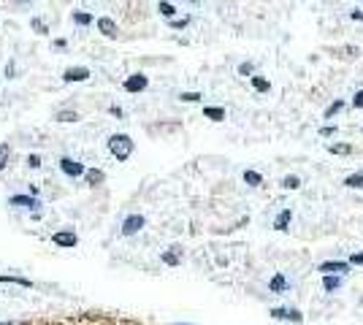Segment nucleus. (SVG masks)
<instances>
[{
	"label": "nucleus",
	"instance_id": "obj_20",
	"mask_svg": "<svg viewBox=\"0 0 363 325\" xmlns=\"http://www.w3.org/2000/svg\"><path fill=\"white\" fill-rule=\"evenodd\" d=\"M73 22H76V25H90L92 16H90V14H84V11H79V14H73Z\"/></svg>",
	"mask_w": 363,
	"mask_h": 325
},
{
	"label": "nucleus",
	"instance_id": "obj_32",
	"mask_svg": "<svg viewBox=\"0 0 363 325\" xmlns=\"http://www.w3.org/2000/svg\"><path fill=\"white\" fill-rule=\"evenodd\" d=\"M353 103H355V106H358V108L363 106V90L358 92V95H355V101H353Z\"/></svg>",
	"mask_w": 363,
	"mask_h": 325
},
{
	"label": "nucleus",
	"instance_id": "obj_18",
	"mask_svg": "<svg viewBox=\"0 0 363 325\" xmlns=\"http://www.w3.org/2000/svg\"><path fill=\"white\" fill-rule=\"evenodd\" d=\"M252 87H255L258 92H268V81L260 79V76H252Z\"/></svg>",
	"mask_w": 363,
	"mask_h": 325
},
{
	"label": "nucleus",
	"instance_id": "obj_4",
	"mask_svg": "<svg viewBox=\"0 0 363 325\" xmlns=\"http://www.w3.org/2000/svg\"><path fill=\"white\" fill-rule=\"evenodd\" d=\"M141 90H147V76L144 73H136V76L125 79V92H141Z\"/></svg>",
	"mask_w": 363,
	"mask_h": 325
},
{
	"label": "nucleus",
	"instance_id": "obj_11",
	"mask_svg": "<svg viewBox=\"0 0 363 325\" xmlns=\"http://www.w3.org/2000/svg\"><path fill=\"white\" fill-rule=\"evenodd\" d=\"M271 290H274V293H285V290H287V282H285V276H279V274H276L274 279H271Z\"/></svg>",
	"mask_w": 363,
	"mask_h": 325
},
{
	"label": "nucleus",
	"instance_id": "obj_16",
	"mask_svg": "<svg viewBox=\"0 0 363 325\" xmlns=\"http://www.w3.org/2000/svg\"><path fill=\"white\" fill-rule=\"evenodd\" d=\"M57 122H79V114L76 111H60L57 114Z\"/></svg>",
	"mask_w": 363,
	"mask_h": 325
},
{
	"label": "nucleus",
	"instance_id": "obj_8",
	"mask_svg": "<svg viewBox=\"0 0 363 325\" xmlns=\"http://www.w3.org/2000/svg\"><path fill=\"white\" fill-rule=\"evenodd\" d=\"M8 203H11V206H27V209H36L38 206V201L30 198V195H14Z\"/></svg>",
	"mask_w": 363,
	"mask_h": 325
},
{
	"label": "nucleus",
	"instance_id": "obj_36",
	"mask_svg": "<svg viewBox=\"0 0 363 325\" xmlns=\"http://www.w3.org/2000/svg\"><path fill=\"white\" fill-rule=\"evenodd\" d=\"M190 3H198V0H190Z\"/></svg>",
	"mask_w": 363,
	"mask_h": 325
},
{
	"label": "nucleus",
	"instance_id": "obj_5",
	"mask_svg": "<svg viewBox=\"0 0 363 325\" xmlns=\"http://www.w3.org/2000/svg\"><path fill=\"white\" fill-rule=\"evenodd\" d=\"M62 79H65V81H87L90 79V68H84V65L68 68V71L62 73Z\"/></svg>",
	"mask_w": 363,
	"mask_h": 325
},
{
	"label": "nucleus",
	"instance_id": "obj_10",
	"mask_svg": "<svg viewBox=\"0 0 363 325\" xmlns=\"http://www.w3.org/2000/svg\"><path fill=\"white\" fill-rule=\"evenodd\" d=\"M84 176H87V182H90V184H101L103 179H106V173H103V171H98V168H92V171L84 173Z\"/></svg>",
	"mask_w": 363,
	"mask_h": 325
},
{
	"label": "nucleus",
	"instance_id": "obj_28",
	"mask_svg": "<svg viewBox=\"0 0 363 325\" xmlns=\"http://www.w3.org/2000/svg\"><path fill=\"white\" fill-rule=\"evenodd\" d=\"M33 27H36L38 33H49V30H46V25H44L41 19H33Z\"/></svg>",
	"mask_w": 363,
	"mask_h": 325
},
{
	"label": "nucleus",
	"instance_id": "obj_3",
	"mask_svg": "<svg viewBox=\"0 0 363 325\" xmlns=\"http://www.w3.org/2000/svg\"><path fill=\"white\" fill-rule=\"evenodd\" d=\"M60 168H62V173H68V176H82V173H87L82 162H76L73 158H62L60 160Z\"/></svg>",
	"mask_w": 363,
	"mask_h": 325
},
{
	"label": "nucleus",
	"instance_id": "obj_6",
	"mask_svg": "<svg viewBox=\"0 0 363 325\" xmlns=\"http://www.w3.org/2000/svg\"><path fill=\"white\" fill-rule=\"evenodd\" d=\"M52 241H54L57 247H76V244H79V236H76V233H68V230H62V233H54V236H52Z\"/></svg>",
	"mask_w": 363,
	"mask_h": 325
},
{
	"label": "nucleus",
	"instance_id": "obj_2",
	"mask_svg": "<svg viewBox=\"0 0 363 325\" xmlns=\"http://www.w3.org/2000/svg\"><path fill=\"white\" fill-rule=\"evenodd\" d=\"M144 222H147V219H144L141 214H130V217L122 222V236H133V233H138V230L144 228Z\"/></svg>",
	"mask_w": 363,
	"mask_h": 325
},
{
	"label": "nucleus",
	"instance_id": "obj_27",
	"mask_svg": "<svg viewBox=\"0 0 363 325\" xmlns=\"http://www.w3.org/2000/svg\"><path fill=\"white\" fill-rule=\"evenodd\" d=\"M339 287V279H333V276H328L325 279V290H336Z\"/></svg>",
	"mask_w": 363,
	"mask_h": 325
},
{
	"label": "nucleus",
	"instance_id": "obj_17",
	"mask_svg": "<svg viewBox=\"0 0 363 325\" xmlns=\"http://www.w3.org/2000/svg\"><path fill=\"white\" fill-rule=\"evenodd\" d=\"M244 182L247 184H260L263 176H260V173H255V171H244Z\"/></svg>",
	"mask_w": 363,
	"mask_h": 325
},
{
	"label": "nucleus",
	"instance_id": "obj_15",
	"mask_svg": "<svg viewBox=\"0 0 363 325\" xmlns=\"http://www.w3.org/2000/svg\"><path fill=\"white\" fill-rule=\"evenodd\" d=\"M204 114H206L209 119H214V122L225 119V111H222V108H204Z\"/></svg>",
	"mask_w": 363,
	"mask_h": 325
},
{
	"label": "nucleus",
	"instance_id": "obj_22",
	"mask_svg": "<svg viewBox=\"0 0 363 325\" xmlns=\"http://www.w3.org/2000/svg\"><path fill=\"white\" fill-rule=\"evenodd\" d=\"M285 187H287V190L301 187V179H298V176H287V179H285Z\"/></svg>",
	"mask_w": 363,
	"mask_h": 325
},
{
	"label": "nucleus",
	"instance_id": "obj_29",
	"mask_svg": "<svg viewBox=\"0 0 363 325\" xmlns=\"http://www.w3.org/2000/svg\"><path fill=\"white\" fill-rule=\"evenodd\" d=\"M239 73H241V76H247V73H252V65H250V62H244V65H239Z\"/></svg>",
	"mask_w": 363,
	"mask_h": 325
},
{
	"label": "nucleus",
	"instance_id": "obj_34",
	"mask_svg": "<svg viewBox=\"0 0 363 325\" xmlns=\"http://www.w3.org/2000/svg\"><path fill=\"white\" fill-rule=\"evenodd\" d=\"M353 263H363V252H358V255H353Z\"/></svg>",
	"mask_w": 363,
	"mask_h": 325
},
{
	"label": "nucleus",
	"instance_id": "obj_19",
	"mask_svg": "<svg viewBox=\"0 0 363 325\" xmlns=\"http://www.w3.org/2000/svg\"><path fill=\"white\" fill-rule=\"evenodd\" d=\"M0 282H14L22 284V287H30V279H22V276H0Z\"/></svg>",
	"mask_w": 363,
	"mask_h": 325
},
{
	"label": "nucleus",
	"instance_id": "obj_14",
	"mask_svg": "<svg viewBox=\"0 0 363 325\" xmlns=\"http://www.w3.org/2000/svg\"><path fill=\"white\" fill-rule=\"evenodd\" d=\"M290 217H293V214H290V212H282V214H279V217H276V222H274V228H279V230H285V228H287V222H290Z\"/></svg>",
	"mask_w": 363,
	"mask_h": 325
},
{
	"label": "nucleus",
	"instance_id": "obj_33",
	"mask_svg": "<svg viewBox=\"0 0 363 325\" xmlns=\"http://www.w3.org/2000/svg\"><path fill=\"white\" fill-rule=\"evenodd\" d=\"M108 111H111L114 117H122V108H119V106H111V108H108Z\"/></svg>",
	"mask_w": 363,
	"mask_h": 325
},
{
	"label": "nucleus",
	"instance_id": "obj_7",
	"mask_svg": "<svg viewBox=\"0 0 363 325\" xmlns=\"http://www.w3.org/2000/svg\"><path fill=\"white\" fill-rule=\"evenodd\" d=\"M98 30L108 38L117 36V25H114V19H108V16H101V19H98Z\"/></svg>",
	"mask_w": 363,
	"mask_h": 325
},
{
	"label": "nucleus",
	"instance_id": "obj_24",
	"mask_svg": "<svg viewBox=\"0 0 363 325\" xmlns=\"http://www.w3.org/2000/svg\"><path fill=\"white\" fill-rule=\"evenodd\" d=\"M182 101H187V103H195V101H201V95H198V92H182Z\"/></svg>",
	"mask_w": 363,
	"mask_h": 325
},
{
	"label": "nucleus",
	"instance_id": "obj_12",
	"mask_svg": "<svg viewBox=\"0 0 363 325\" xmlns=\"http://www.w3.org/2000/svg\"><path fill=\"white\" fill-rule=\"evenodd\" d=\"M8 158H11V149H8V144H0V171H3L5 165H8Z\"/></svg>",
	"mask_w": 363,
	"mask_h": 325
},
{
	"label": "nucleus",
	"instance_id": "obj_21",
	"mask_svg": "<svg viewBox=\"0 0 363 325\" xmlns=\"http://www.w3.org/2000/svg\"><path fill=\"white\" fill-rule=\"evenodd\" d=\"M160 14H163V16H174L176 8H174L171 3H165V0H163V3H160Z\"/></svg>",
	"mask_w": 363,
	"mask_h": 325
},
{
	"label": "nucleus",
	"instance_id": "obj_30",
	"mask_svg": "<svg viewBox=\"0 0 363 325\" xmlns=\"http://www.w3.org/2000/svg\"><path fill=\"white\" fill-rule=\"evenodd\" d=\"M331 152H350V147H339V144H333V147H331Z\"/></svg>",
	"mask_w": 363,
	"mask_h": 325
},
{
	"label": "nucleus",
	"instance_id": "obj_31",
	"mask_svg": "<svg viewBox=\"0 0 363 325\" xmlns=\"http://www.w3.org/2000/svg\"><path fill=\"white\" fill-rule=\"evenodd\" d=\"M184 25H187V19H174V22H171V27H176V30L184 27Z\"/></svg>",
	"mask_w": 363,
	"mask_h": 325
},
{
	"label": "nucleus",
	"instance_id": "obj_37",
	"mask_svg": "<svg viewBox=\"0 0 363 325\" xmlns=\"http://www.w3.org/2000/svg\"><path fill=\"white\" fill-rule=\"evenodd\" d=\"M22 3H25V0H22Z\"/></svg>",
	"mask_w": 363,
	"mask_h": 325
},
{
	"label": "nucleus",
	"instance_id": "obj_23",
	"mask_svg": "<svg viewBox=\"0 0 363 325\" xmlns=\"http://www.w3.org/2000/svg\"><path fill=\"white\" fill-rule=\"evenodd\" d=\"M342 106H344V103H342V101H336V103H331V106H328V111H325V117H333V114H336V111H342Z\"/></svg>",
	"mask_w": 363,
	"mask_h": 325
},
{
	"label": "nucleus",
	"instance_id": "obj_1",
	"mask_svg": "<svg viewBox=\"0 0 363 325\" xmlns=\"http://www.w3.org/2000/svg\"><path fill=\"white\" fill-rule=\"evenodd\" d=\"M108 149H111V155L117 160H128L130 152H133V141H130V136H125V133H114V136L108 138Z\"/></svg>",
	"mask_w": 363,
	"mask_h": 325
},
{
	"label": "nucleus",
	"instance_id": "obj_26",
	"mask_svg": "<svg viewBox=\"0 0 363 325\" xmlns=\"http://www.w3.org/2000/svg\"><path fill=\"white\" fill-rule=\"evenodd\" d=\"M27 165H30V168H38V165H41V158H38V155H30V158H27Z\"/></svg>",
	"mask_w": 363,
	"mask_h": 325
},
{
	"label": "nucleus",
	"instance_id": "obj_9",
	"mask_svg": "<svg viewBox=\"0 0 363 325\" xmlns=\"http://www.w3.org/2000/svg\"><path fill=\"white\" fill-rule=\"evenodd\" d=\"M320 271L322 274H333V271L339 274V271H347V263H322Z\"/></svg>",
	"mask_w": 363,
	"mask_h": 325
},
{
	"label": "nucleus",
	"instance_id": "obj_35",
	"mask_svg": "<svg viewBox=\"0 0 363 325\" xmlns=\"http://www.w3.org/2000/svg\"><path fill=\"white\" fill-rule=\"evenodd\" d=\"M0 325H14V323H0Z\"/></svg>",
	"mask_w": 363,
	"mask_h": 325
},
{
	"label": "nucleus",
	"instance_id": "obj_13",
	"mask_svg": "<svg viewBox=\"0 0 363 325\" xmlns=\"http://www.w3.org/2000/svg\"><path fill=\"white\" fill-rule=\"evenodd\" d=\"M179 252H176V247H174V252H163V263H168V266H179Z\"/></svg>",
	"mask_w": 363,
	"mask_h": 325
},
{
	"label": "nucleus",
	"instance_id": "obj_25",
	"mask_svg": "<svg viewBox=\"0 0 363 325\" xmlns=\"http://www.w3.org/2000/svg\"><path fill=\"white\" fill-rule=\"evenodd\" d=\"M347 187H363V173H361V176H350L347 179Z\"/></svg>",
	"mask_w": 363,
	"mask_h": 325
}]
</instances>
